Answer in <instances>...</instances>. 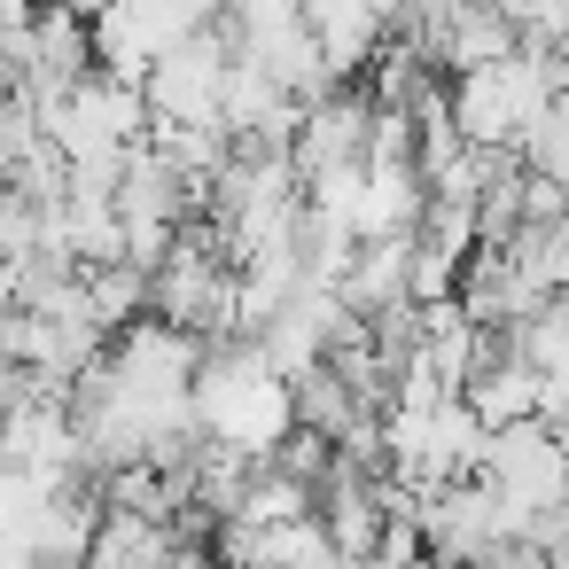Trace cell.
Returning a JSON list of instances; mask_svg holds the SVG:
<instances>
[{"label":"cell","mask_w":569,"mask_h":569,"mask_svg":"<svg viewBox=\"0 0 569 569\" xmlns=\"http://www.w3.org/2000/svg\"><path fill=\"white\" fill-rule=\"evenodd\" d=\"M468 406H476V421L483 429H515V421H546V375L530 367V359H515L507 351V336L491 343V359L476 367V382H468Z\"/></svg>","instance_id":"7"},{"label":"cell","mask_w":569,"mask_h":569,"mask_svg":"<svg viewBox=\"0 0 569 569\" xmlns=\"http://www.w3.org/2000/svg\"><path fill=\"white\" fill-rule=\"evenodd\" d=\"M522 172H538V180H561L569 188V94H553L538 118H530V133H522Z\"/></svg>","instance_id":"11"},{"label":"cell","mask_w":569,"mask_h":569,"mask_svg":"<svg viewBox=\"0 0 569 569\" xmlns=\"http://www.w3.org/2000/svg\"><path fill=\"white\" fill-rule=\"evenodd\" d=\"M63 9H79V17H102V9H110V0H63Z\"/></svg>","instance_id":"12"},{"label":"cell","mask_w":569,"mask_h":569,"mask_svg":"<svg viewBox=\"0 0 569 569\" xmlns=\"http://www.w3.org/2000/svg\"><path fill=\"white\" fill-rule=\"evenodd\" d=\"M227 0H110L94 17V71L126 79V87H149V71L196 40L203 24H219Z\"/></svg>","instance_id":"4"},{"label":"cell","mask_w":569,"mask_h":569,"mask_svg":"<svg viewBox=\"0 0 569 569\" xmlns=\"http://www.w3.org/2000/svg\"><path fill=\"white\" fill-rule=\"evenodd\" d=\"M522 522H538V515H553L561 499H569V452L553 445V429L546 421H515V429H491V445H483V468H476Z\"/></svg>","instance_id":"5"},{"label":"cell","mask_w":569,"mask_h":569,"mask_svg":"<svg viewBox=\"0 0 569 569\" xmlns=\"http://www.w3.org/2000/svg\"><path fill=\"white\" fill-rule=\"evenodd\" d=\"M343 305L359 320H382V312H406L413 305V234L406 242H359L351 273H343Z\"/></svg>","instance_id":"9"},{"label":"cell","mask_w":569,"mask_h":569,"mask_svg":"<svg viewBox=\"0 0 569 569\" xmlns=\"http://www.w3.org/2000/svg\"><path fill=\"white\" fill-rule=\"evenodd\" d=\"M234 32L227 24H203L196 40H180L157 71H149V126L157 133H227V87H234Z\"/></svg>","instance_id":"3"},{"label":"cell","mask_w":569,"mask_h":569,"mask_svg":"<svg viewBox=\"0 0 569 569\" xmlns=\"http://www.w3.org/2000/svg\"><path fill=\"white\" fill-rule=\"evenodd\" d=\"M0 413H9V406H0Z\"/></svg>","instance_id":"13"},{"label":"cell","mask_w":569,"mask_h":569,"mask_svg":"<svg viewBox=\"0 0 569 569\" xmlns=\"http://www.w3.org/2000/svg\"><path fill=\"white\" fill-rule=\"evenodd\" d=\"M445 94H452V126H460L468 149H522L530 118L553 94H569V71H561V56L522 48V56H507V63L476 71V79H452Z\"/></svg>","instance_id":"2"},{"label":"cell","mask_w":569,"mask_h":569,"mask_svg":"<svg viewBox=\"0 0 569 569\" xmlns=\"http://www.w3.org/2000/svg\"><path fill=\"white\" fill-rule=\"evenodd\" d=\"M375 157V94L367 87H328L320 102H305V133H297V172H343Z\"/></svg>","instance_id":"6"},{"label":"cell","mask_w":569,"mask_h":569,"mask_svg":"<svg viewBox=\"0 0 569 569\" xmlns=\"http://www.w3.org/2000/svg\"><path fill=\"white\" fill-rule=\"evenodd\" d=\"M507 56H522V32H515V17L499 0H468L452 17V32L437 40V71H452V79H476V71H491Z\"/></svg>","instance_id":"8"},{"label":"cell","mask_w":569,"mask_h":569,"mask_svg":"<svg viewBox=\"0 0 569 569\" xmlns=\"http://www.w3.org/2000/svg\"><path fill=\"white\" fill-rule=\"evenodd\" d=\"M196 421L211 445L242 452V460H273L289 437H297V382L242 336L211 343L203 359V382H196Z\"/></svg>","instance_id":"1"},{"label":"cell","mask_w":569,"mask_h":569,"mask_svg":"<svg viewBox=\"0 0 569 569\" xmlns=\"http://www.w3.org/2000/svg\"><path fill=\"white\" fill-rule=\"evenodd\" d=\"M351 421H367V406L351 398V382H343L336 367H312V375L297 382V429H312V437L343 445V437H351Z\"/></svg>","instance_id":"10"}]
</instances>
